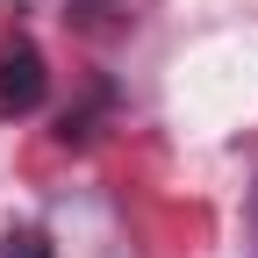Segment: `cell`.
<instances>
[{"instance_id": "6da1fadb", "label": "cell", "mask_w": 258, "mask_h": 258, "mask_svg": "<svg viewBox=\"0 0 258 258\" xmlns=\"http://www.w3.org/2000/svg\"><path fill=\"white\" fill-rule=\"evenodd\" d=\"M50 93V64L29 36H8L0 43V115H36Z\"/></svg>"}, {"instance_id": "7a4b0ae2", "label": "cell", "mask_w": 258, "mask_h": 258, "mask_svg": "<svg viewBox=\"0 0 258 258\" xmlns=\"http://www.w3.org/2000/svg\"><path fill=\"white\" fill-rule=\"evenodd\" d=\"M0 258H50V244H43V230H8L0 237Z\"/></svg>"}]
</instances>
